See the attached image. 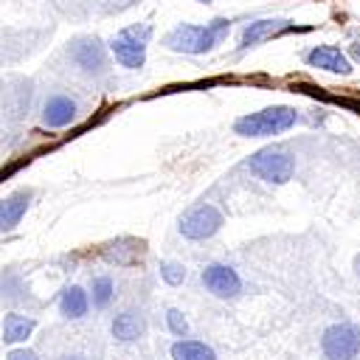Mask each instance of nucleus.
<instances>
[{"instance_id":"f257e3e1","label":"nucleus","mask_w":360,"mask_h":360,"mask_svg":"<svg viewBox=\"0 0 360 360\" xmlns=\"http://www.w3.org/2000/svg\"><path fill=\"white\" fill-rule=\"evenodd\" d=\"M228 28H231V20H225V17H217V20L205 22V25L183 22V25L172 28L163 37V45L169 51H177V53H205V51H211L214 45L222 42Z\"/></svg>"},{"instance_id":"f03ea898","label":"nucleus","mask_w":360,"mask_h":360,"mask_svg":"<svg viewBox=\"0 0 360 360\" xmlns=\"http://www.w3.org/2000/svg\"><path fill=\"white\" fill-rule=\"evenodd\" d=\"M295 121H298V112L292 107L276 104V107H264L259 112H248V115L236 118L233 121V132L242 135V138H264V135L287 132Z\"/></svg>"},{"instance_id":"7ed1b4c3","label":"nucleus","mask_w":360,"mask_h":360,"mask_svg":"<svg viewBox=\"0 0 360 360\" xmlns=\"http://www.w3.org/2000/svg\"><path fill=\"white\" fill-rule=\"evenodd\" d=\"M245 166H248V172L256 174L259 180L281 186V183H287V180L292 177V172H295V158H292L287 149L270 146V149H262V152L250 155Z\"/></svg>"},{"instance_id":"20e7f679","label":"nucleus","mask_w":360,"mask_h":360,"mask_svg":"<svg viewBox=\"0 0 360 360\" xmlns=\"http://www.w3.org/2000/svg\"><path fill=\"white\" fill-rule=\"evenodd\" d=\"M152 37V28L149 25H132V28H124L121 34H115L110 39V53L115 56V62L121 68H129V70H138L143 68L146 62V42Z\"/></svg>"},{"instance_id":"39448f33","label":"nucleus","mask_w":360,"mask_h":360,"mask_svg":"<svg viewBox=\"0 0 360 360\" xmlns=\"http://www.w3.org/2000/svg\"><path fill=\"white\" fill-rule=\"evenodd\" d=\"M68 59L87 76H101L107 70V45L98 37H73L68 42Z\"/></svg>"},{"instance_id":"423d86ee","label":"nucleus","mask_w":360,"mask_h":360,"mask_svg":"<svg viewBox=\"0 0 360 360\" xmlns=\"http://www.w3.org/2000/svg\"><path fill=\"white\" fill-rule=\"evenodd\" d=\"M326 360H352L360 352V326L357 323H332L321 338Z\"/></svg>"},{"instance_id":"0eeeda50","label":"nucleus","mask_w":360,"mask_h":360,"mask_svg":"<svg viewBox=\"0 0 360 360\" xmlns=\"http://www.w3.org/2000/svg\"><path fill=\"white\" fill-rule=\"evenodd\" d=\"M177 228H180V233H183L186 239L200 242V239L214 236V233L222 228V214H219V208H214V205H197V208H191V211H186V214L180 217Z\"/></svg>"},{"instance_id":"6e6552de","label":"nucleus","mask_w":360,"mask_h":360,"mask_svg":"<svg viewBox=\"0 0 360 360\" xmlns=\"http://www.w3.org/2000/svg\"><path fill=\"white\" fill-rule=\"evenodd\" d=\"M76 115H79V104L68 93H51L39 110V118L48 129H65L76 121Z\"/></svg>"},{"instance_id":"1a4fd4ad","label":"nucleus","mask_w":360,"mask_h":360,"mask_svg":"<svg viewBox=\"0 0 360 360\" xmlns=\"http://www.w3.org/2000/svg\"><path fill=\"white\" fill-rule=\"evenodd\" d=\"M200 278H202L205 290L211 295H217V298H236L242 292V278L228 264H208Z\"/></svg>"},{"instance_id":"9d476101","label":"nucleus","mask_w":360,"mask_h":360,"mask_svg":"<svg viewBox=\"0 0 360 360\" xmlns=\"http://www.w3.org/2000/svg\"><path fill=\"white\" fill-rule=\"evenodd\" d=\"M34 191L31 188H17L8 197L0 200V231H14L20 225V219L25 217V211L31 208Z\"/></svg>"},{"instance_id":"9b49d317","label":"nucleus","mask_w":360,"mask_h":360,"mask_svg":"<svg viewBox=\"0 0 360 360\" xmlns=\"http://www.w3.org/2000/svg\"><path fill=\"white\" fill-rule=\"evenodd\" d=\"M290 28H292L290 20H278V17H273V20H256V22H250V25L242 31L239 48L248 51V48H253V45H259V42H264V39H270V37H278V34H284V31H290Z\"/></svg>"},{"instance_id":"f8f14e48","label":"nucleus","mask_w":360,"mask_h":360,"mask_svg":"<svg viewBox=\"0 0 360 360\" xmlns=\"http://www.w3.org/2000/svg\"><path fill=\"white\" fill-rule=\"evenodd\" d=\"M307 62L312 65V68H321V70H329V73H352V65H349V59L338 51V48H332V45H318V48H312L309 53H307Z\"/></svg>"},{"instance_id":"ddd939ff","label":"nucleus","mask_w":360,"mask_h":360,"mask_svg":"<svg viewBox=\"0 0 360 360\" xmlns=\"http://www.w3.org/2000/svg\"><path fill=\"white\" fill-rule=\"evenodd\" d=\"M110 332H112V338H115V340H121V343L138 340V338L146 332V318H143L141 312L127 309V312H121V315H115V318H112Z\"/></svg>"},{"instance_id":"4468645a","label":"nucleus","mask_w":360,"mask_h":360,"mask_svg":"<svg viewBox=\"0 0 360 360\" xmlns=\"http://www.w3.org/2000/svg\"><path fill=\"white\" fill-rule=\"evenodd\" d=\"M90 292L84 290V287H79V284H68L65 290H62V295H59V312H62V318H84L87 315V309H90Z\"/></svg>"},{"instance_id":"2eb2a0df","label":"nucleus","mask_w":360,"mask_h":360,"mask_svg":"<svg viewBox=\"0 0 360 360\" xmlns=\"http://www.w3.org/2000/svg\"><path fill=\"white\" fill-rule=\"evenodd\" d=\"M37 329V321L31 315L22 312H8L3 318V343L14 346V343H25L31 338V332Z\"/></svg>"},{"instance_id":"dca6fc26","label":"nucleus","mask_w":360,"mask_h":360,"mask_svg":"<svg viewBox=\"0 0 360 360\" xmlns=\"http://www.w3.org/2000/svg\"><path fill=\"white\" fill-rule=\"evenodd\" d=\"M172 360H217V354L208 343L183 338V340L172 343Z\"/></svg>"},{"instance_id":"f3484780","label":"nucleus","mask_w":360,"mask_h":360,"mask_svg":"<svg viewBox=\"0 0 360 360\" xmlns=\"http://www.w3.org/2000/svg\"><path fill=\"white\" fill-rule=\"evenodd\" d=\"M112 298H115V284H112V278H110V276H96V278L90 281V301H93V307H96V309H104V307H110Z\"/></svg>"},{"instance_id":"a211bd4d","label":"nucleus","mask_w":360,"mask_h":360,"mask_svg":"<svg viewBox=\"0 0 360 360\" xmlns=\"http://www.w3.org/2000/svg\"><path fill=\"white\" fill-rule=\"evenodd\" d=\"M160 278H163L166 284L177 287V284L186 281V267H183L180 262H160Z\"/></svg>"},{"instance_id":"6ab92c4d","label":"nucleus","mask_w":360,"mask_h":360,"mask_svg":"<svg viewBox=\"0 0 360 360\" xmlns=\"http://www.w3.org/2000/svg\"><path fill=\"white\" fill-rule=\"evenodd\" d=\"M166 323H169L172 335H177V338H186V335H188V321L183 318L180 309H169V312H166Z\"/></svg>"},{"instance_id":"aec40b11","label":"nucleus","mask_w":360,"mask_h":360,"mask_svg":"<svg viewBox=\"0 0 360 360\" xmlns=\"http://www.w3.org/2000/svg\"><path fill=\"white\" fill-rule=\"evenodd\" d=\"M6 360H39V354L31 352V349H11V352L6 354Z\"/></svg>"},{"instance_id":"412c9836","label":"nucleus","mask_w":360,"mask_h":360,"mask_svg":"<svg viewBox=\"0 0 360 360\" xmlns=\"http://www.w3.org/2000/svg\"><path fill=\"white\" fill-rule=\"evenodd\" d=\"M59 360H90V357H84V354H62Z\"/></svg>"},{"instance_id":"4be33fe9","label":"nucleus","mask_w":360,"mask_h":360,"mask_svg":"<svg viewBox=\"0 0 360 360\" xmlns=\"http://www.w3.org/2000/svg\"><path fill=\"white\" fill-rule=\"evenodd\" d=\"M197 3H211V0H197Z\"/></svg>"}]
</instances>
